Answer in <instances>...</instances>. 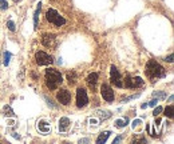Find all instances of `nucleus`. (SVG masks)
Instances as JSON below:
<instances>
[{
	"label": "nucleus",
	"mask_w": 174,
	"mask_h": 144,
	"mask_svg": "<svg viewBox=\"0 0 174 144\" xmlns=\"http://www.w3.org/2000/svg\"><path fill=\"white\" fill-rule=\"evenodd\" d=\"M146 73L149 78L151 79H158V78H165L166 71L159 63H157L155 60H149L146 64Z\"/></svg>",
	"instance_id": "nucleus-1"
},
{
	"label": "nucleus",
	"mask_w": 174,
	"mask_h": 144,
	"mask_svg": "<svg viewBox=\"0 0 174 144\" xmlns=\"http://www.w3.org/2000/svg\"><path fill=\"white\" fill-rule=\"evenodd\" d=\"M63 76L60 75L59 71L56 69H47L46 71V85L50 89H56L59 84H62Z\"/></svg>",
	"instance_id": "nucleus-2"
},
{
	"label": "nucleus",
	"mask_w": 174,
	"mask_h": 144,
	"mask_svg": "<svg viewBox=\"0 0 174 144\" xmlns=\"http://www.w3.org/2000/svg\"><path fill=\"white\" fill-rule=\"evenodd\" d=\"M46 18H47V20H48L50 23H52V24L56 25V27H60V25L66 24V19L62 18V16H60L59 13L56 12L55 9H52V8H50L48 11H47Z\"/></svg>",
	"instance_id": "nucleus-3"
},
{
	"label": "nucleus",
	"mask_w": 174,
	"mask_h": 144,
	"mask_svg": "<svg viewBox=\"0 0 174 144\" xmlns=\"http://www.w3.org/2000/svg\"><path fill=\"white\" fill-rule=\"evenodd\" d=\"M89 104V96H87V92L85 88H78L76 89V105L78 108H83Z\"/></svg>",
	"instance_id": "nucleus-4"
},
{
	"label": "nucleus",
	"mask_w": 174,
	"mask_h": 144,
	"mask_svg": "<svg viewBox=\"0 0 174 144\" xmlns=\"http://www.w3.org/2000/svg\"><path fill=\"white\" fill-rule=\"evenodd\" d=\"M110 79H111V83L115 87H118V88H122L123 87L122 76H120L119 71L117 69V67H114V65H111V68H110Z\"/></svg>",
	"instance_id": "nucleus-5"
},
{
	"label": "nucleus",
	"mask_w": 174,
	"mask_h": 144,
	"mask_svg": "<svg viewBox=\"0 0 174 144\" xmlns=\"http://www.w3.org/2000/svg\"><path fill=\"white\" fill-rule=\"evenodd\" d=\"M143 85V80L139 76H126L125 87L126 88H138Z\"/></svg>",
	"instance_id": "nucleus-6"
},
{
	"label": "nucleus",
	"mask_w": 174,
	"mask_h": 144,
	"mask_svg": "<svg viewBox=\"0 0 174 144\" xmlns=\"http://www.w3.org/2000/svg\"><path fill=\"white\" fill-rule=\"evenodd\" d=\"M35 59H36V63H38L39 65H48V64H52L54 63V59L51 58V56H50L48 53L43 52V51L36 52Z\"/></svg>",
	"instance_id": "nucleus-7"
},
{
	"label": "nucleus",
	"mask_w": 174,
	"mask_h": 144,
	"mask_svg": "<svg viewBox=\"0 0 174 144\" xmlns=\"http://www.w3.org/2000/svg\"><path fill=\"white\" fill-rule=\"evenodd\" d=\"M100 93H102V98L106 100L107 103H113L114 102V91L111 89V87L107 85V84H103L100 87Z\"/></svg>",
	"instance_id": "nucleus-8"
},
{
	"label": "nucleus",
	"mask_w": 174,
	"mask_h": 144,
	"mask_svg": "<svg viewBox=\"0 0 174 144\" xmlns=\"http://www.w3.org/2000/svg\"><path fill=\"white\" fill-rule=\"evenodd\" d=\"M56 99H58V102L60 104L68 105L70 102H71V93L67 91V89H60L58 92V95H56Z\"/></svg>",
	"instance_id": "nucleus-9"
},
{
	"label": "nucleus",
	"mask_w": 174,
	"mask_h": 144,
	"mask_svg": "<svg viewBox=\"0 0 174 144\" xmlns=\"http://www.w3.org/2000/svg\"><path fill=\"white\" fill-rule=\"evenodd\" d=\"M36 128H38V131L42 132L43 135H46V133H48L51 131V126H50V123L46 122V120H39L38 124H36Z\"/></svg>",
	"instance_id": "nucleus-10"
},
{
	"label": "nucleus",
	"mask_w": 174,
	"mask_h": 144,
	"mask_svg": "<svg viewBox=\"0 0 174 144\" xmlns=\"http://www.w3.org/2000/svg\"><path fill=\"white\" fill-rule=\"evenodd\" d=\"M42 44L44 47H52L55 44V36L51 33H44L42 38Z\"/></svg>",
	"instance_id": "nucleus-11"
},
{
	"label": "nucleus",
	"mask_w": 174,
	"mask_h": 144,
	"mask_svg": "<svg viewBox=\"0 0 174 144\" xmlns=\"http://www.w3.org/2000/svg\"><path fill=\"white\" fill-rule=\"evenodd\" d=\"M98 78H99V73H98V72H92V73H90V75L87 76L86 82H87V84H89L90 87H91L92 89L95 88L96 82H98Z\"/></svg>",
	"instance_id": "nucleus-12"
},
{
	"label": "nucleus",
	"mask_w": 174,
	"mask_h": 144,
	"mask_svg": "<svg viewBox=\"0 0 174 144\" xmlns=\"http://www.w3.org/2000/svg\"><path fill=\"white\" fill-rule=\"evenodd\" d=\"M71 123H70V119L68 118H62L59 120V131L60 132H66L67 129L70 128Z\"/></svg>",
	"instance_id": "nucleus-13"
},
{
	"label": "nucleus",
	"mask_w": 174,
	"mask_h": 144,
	"mask_svg": "<svg viewBox=\"0 0 174 144\" xmlns=\"http://www.w3.org/2000/svg\"><path fill=\"white\" fill-rule=\"evenodd\" d=\"M111 135V132L110 131H105V132H102L100 135L98 136V139H96V143L98 144H103V143H106V140L109 139V136Z\"/></svg>",
	"instance_id": "nucleus-14"
},
{
	"label": "nucleus",
	"mask_w": 174,
	"mask_h": 144,
	"mask_svg": "<svg viewBox=\"0 0 174 144\" xmlns=\"http://www.w3.org/2000/svg\"><path fill=\"white\" fill-rule=\"evenodd\" d=\"M95 113H96V116H98L100 120H107V119L111 118V112H110V111H100V109H99V111H96Z\"/></svg>",
	"instance_id": "nucleus-15"
},
{
	"label": "nucleus",
	"mask_w": 174,
	"mask_h": 144,
	"mask_svg": "<svg viewBox=\"0 0 174 144\" xmlns=\"http://www.w3.org/2000/svg\"><path fill=\"white\" fill-rule=\"evenodd\" d=\"M40 8H42V4H38V8H36L35 13H33V28H38V23H39V13H40Z\"/></svg>",
	"instance_id": "nucleus-16"
},
{
	"label": "nucleus",
	"mask_w": 174,
	"mask_h": 144,
	"mask_svg": "<svg viewBox=\"0 0 174 144\" xmlns=\"http://www.w3.org/2000/svg\"><path fill=\"white\" fill-rule=\"evenodd\" d=\"M76 79H78V75L75 72H68L67 73V80H68V84L74 85L76 83Z\"/></svg>",
	"instance_id": "nucleus-17"
},
{
	"label": "nucleus",
	"mask_w": 174,
	"mask_h": 144,
	"mask_svg": "<svg viewBox=\"0 0 174 144\" xmlns=\"http://www.w3.org/2000/svg\"><path fill=\"white\" fill-rule=\"evenodd\" d=\"M127 124H129V119H127V118L118 119V120H115V123H114V126L118 127V128H123V127H126Z\"/></svg>",
	"instance_id": "nucleus-18"
},
{
	"label": "nucleus",
	"mask_w": 174,
	"mask_h": 144,
	"mask_svg": "<svg viewBox=\"0 0 174 144\" xmlns=\"http://www.w3.org/2000/svg\"><path fill=\"white\" fill-rule=\"evenodd\" d=\"M3 113H4V116H7V118H15V113H13L12 108L9 105H4V108H3Z\"/></svg>",
	"instance_id": "nucleus-19"
},
{
	"label": "nucleus",
	"mask_w": 174,
	"mask_h": 144,
	"mask_svg": "<svg viewBox=\"0 0 174 144\" xmlns=\"http://www.w3.org/2000/svg\"><path fill=\"white\" fill-rule=\"evenodd\" d=\"M174 108H173V105H167L166 108H165V116L166 118H169V119H173V116H174Z\"/></svg>",
	"instance_id": "nucleus-20"
},
{
	"label": "nucleus",
	"mask_w": 174,
	"mask_h": 144,
	"mask_svg": "<svg viewBox=\"0 0 174 144\" xmlns=\"http://www.w3.org/2000/svg\"><path fill=\"white\" fill-rule=\"evenodd\" d=\"M3 58H4V60H3V63H4V65H8L9 64V60H11V52H4V55H3Z\"/></svg>",
	"instance_id": "nucleus-21"
},
{
	"label": "nucleus",
	"mask_w": 174,
	"mask_h": 144,
	"mask_svg": "<svg viewBox=\"0 0 174 144\" xmlns=\"http://www.w3.org/2000/svg\"><path fill=\"white\" fill-rule=\"evenodd\" d=\"M153 98H155V99H165L166 98V93L165 92H161V91H157V92L153 93Z\"/></svg>",
	"instance_id": "nucleus-22"
},
{
	"label": "nucleus",
	"mask_w": 174,
	"mask_h": 144,
	"mask_svg": "<svg viewBox=\"0 0 174 144\" xmlns=\"http://www.w3.org/2000/svg\"><path fill=\"white\" fill-rule=\"evenodd\" d=\"M139 98V93H137V95H131V96H126V98H122V103H127L129 100H133V99H137Z\"/></svg>",
	"instance_id": "nucleus-23"
},
{
	"label": "nucleus",
	"mask_w": 174,
	"mask_h": 144,
	"mask_svg": "<svg viewBox=\"0 0 174 144\" xmlns=\"http://www.w3.org/2000/svg\"><path fill=\"white\" fill-rule=\"evenodd\" d=\"M7 27H8V29L11 32H13L16 29V27H15V23L12 22V20H8V22H7Z\"/></svg>",
	"instance_id": "nucleus-24"
},
{
	"label": "nucleus",
	"mask_w": 174,
	"mask_h": 144,
	"mask_svg": "<svg viewBox=\"0 0 174 144\" xmlns=\"http://www.w3.org/2000/svg\"><path fill=\"white\" fill-rule=\"evenodd\" d=\"M134 143H147V140H146V138H142V136H137V138H134V140H133Z\"/></svg>",
	"instance_id": "nucleus-25"
},
{
	"label": "nucleus",
	"mask_w": 174,
	"mask_h": 144,
	"mask_svg": "<svg viewBox=\"0 0 174 144\" xmlns=\"http://www.w3.org/2000/svg\"><path fill=\"white\" fill-rule=\"evenodd\" d=\"M7 8H8V2H7V0H0V9L4 11Z\"/></svg>",
	"instance_id": "nucleus-26"
},
{
	"label": "nucleus",
	"mask_w": 174,
	"mask_h": 144,
	"mask_svg": "<svg viewBox=\"0 0 174 144\" xmlns=\"http://www.w3.org/2000/svg\"><path fill=\"white\" fill-rule=\"evenodd\" d=\"M162 111H163L162 107H161V105H157V108H154V111H153V115H154V116H158Z\"/></svg>",
	"instance_id": "nucleus-27"
},
{
	"label": "nucleus",
	"mask_w": 174,
	"mask_h": 144,
	"mask_svg": "<svg viewBox=\"0 0 174 144\" xmlns=\"http://www.w3.org/2000/svg\"><path fill=\"white\" fill-rule=\"evenodd\" d=\"M146 131H147V132H149V133H150V135H151V136H153V138H155V136H157V135H155V131H154V129H153V128H151V127H150L149 124H147V126H146Z\"/></svg>",
	"instance_id": "nucleus-28"
},
{
	"label": "nucleus",
	"mask_w": 174,
	"mask_h": 144,
	"mask_svg": "<svg viewBox=\"0 0 174 144\" xmlns=\"http://www.w3.org/2000/svg\"><path fill=\"white\" fill-rule=\"evenodd\" d=\"M122 139H123V135H120V136H118V138H115V139H114V142H113V144H117V143L122 142Z\"/></svg>",
	"instance_id": "nucleus-29"
},
{
	"label": "nucleus",
	"mask_w": 174,
	"mask_h": 144,
	"mask_svg": "<svg viewBox=\"0 0 174 144\" xmlns=\"http://www.w3.org/2000/svg\"><path fill=\"white\" fill-rule=\"evenodd\" d=\"M157 102H158V99H153L150 103H147V105H151V107H154V105L157 104Z\"/></svg>",
	"instance_id": "nucleus-30"
},
{
	"label": "nucleus",
	"mask_w": 174,
	"mask_h": 144,
	"mask_svg": "<svg viewBox=\"0 0 174 144\" xmlns=\"http://www.w3.org/2000/svg\"><path fill=\"white\" fill-rule=\"evenodd\" d=\"M166 62H169V63H173V53H170L169 56H166Z\"/></svg>",
	"instance_id": "nucleus-31"
},
{
	"label": "nucleus",
	"mask_w": 174,
	"mask_h": 144,
	"mask_svg": "<svg viewBox=\"0 0 174 144\" xmlns=\"http://www.w3.org/2000/svg\"><path fill=\"white\" fill-rule=\"evenodd\" d=\"M90 124H91V126H98V120H95V119H90Z\"/></svg>",
	"instance_id": "nucleus-32"
},
{
	"label": "nucleus",
	"mask_w": 174,
	"mask_h": 144,
	"mask_svg": "<svg viewBox=\"0 0 174 144\" xmlns=\"http://www.w3.org/2000/svg\"><path fill=\"white\" fill-rule=\"evenodd\" d=\"M139 123H141V120H134V122H133V127H134V128H135V127L138 126Z\"/></svg>",
	"instance_id": "nucleus-33"
},
{
	"label": "nucleus",
	"mask_w": 174,
	"mask_h": 144,
	"mask_svg": "<svg viewBox=\"0 0 174 144\" xmlns=\"http://www.w3.org/2000/svg\"><path fill=\"white\" fill-rule=\"evenodd\" d=\"M79 143H80V144H82V143H90V140H89V139H80Z\"/></svg>",
	"instance_id": "nucleus-34"
},
{
	"label": "nucleus",
	"mask_w": 174,
	"mask_h": 144,
	"mask_svg": "<svg viewBox=\"0 0 174 144\" xmlns=\"http://www.w3.org/2000/svg\"><path fill=\"white\" fill-rule=\"evenodd\" d=\"M147 107H149V105H147V103H143V104L141 105V108H143V109H145V108H147Z\"/></svg>",
	"instance_id": "nucleus-35"
},
{
	"label": "nucleus",
	"mask_w": 174,
	"mask_h": 144,
	"mask_svg": "<svg viewBox=\"0 0 174 144\" xmlns=\"http://www.w3.org/2000/svg\"><path fill=\"white\" fill-rule=\"evenodd\" d=\"M159 124H161V119H157V120H155V126L158 127Z\"/></svg>",
	"instance_id": "nucleus-36"
},
{
	"label": "nucleus",
	"mask_w": 174,
	"mask_h": 144,
	"mask_svg": "<svg viewBox=\"0 0 174 144\" xmlns=\"http://www.w3.org/2000/svg\"><path fill=\"white\" fill-rule=\"evenodd\" d=\"M13 2H15V3H18V2H20V0H13Z\"/></svg>",
	"instance_id": "nucleus-37"
}]
</instances>
